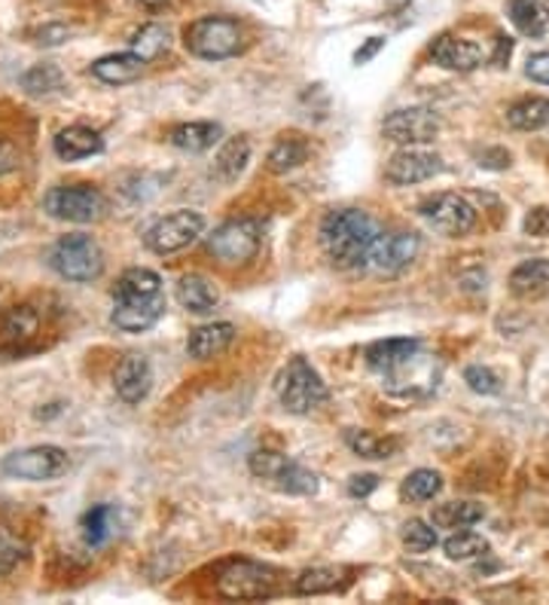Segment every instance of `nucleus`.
<instances>
[{
	"mask_svg": "<svg viewBox=\"0 0 549 605\" xmlns=\"http://www.w3.org/2000/svg\"><path fill=\"white\" fill-rule=\"evenodd\" d=\"M369 371L378 373L385 392L403 401H425L439 389L443 364L418 340H378L366 349Z\"/></svg>",
	"mask_w": 549,
	"mask_h": 605,
	"instance_id": "nucleus-1",
	"label": "nucleus"
},
{
	"mask_svg": "<svg viewBox=\"0 0 549 605\" xmlns=\"http://www.w3.org/2000/svg\"><path fill=\"white\" fill-rule=\"evenodd\" d=\"M376 221L360 209L329 211L321 223V248L336 270H360L376 242Z\"/></svg>",
	"mask_w": 549,
	"mask_h": 605,
	"instance_id": "nucleus-2",
	"label": "nucleus"
},
{
	"mask_svg": "<svg viewBox=\"0 0 549 605\" xmlns=\"http://www.w3.org/2000/svg\"><path fill=\"white\" fill-rule=\"evenodd\" d=\"M183 47L195 59L223 62V59H232L244 50V31L235 19H226V16H202L186 26Z\"/></svg>",
	"mask_w": 549,
	"mask_h": 605,
	"instance_id": "nucleus-3",
	"label": "nucleus"
},
{
	"mask_svg": "<svg viewBox=\"0 0 549 605\" xmlns=\"http://www.w3.org/2000/svg\"><path fill=\"white\" fill-rule=\"evenodd\" d=\"M281 591V572L254 563V559H232L220 568L217 593L232 603H256V599H272Z\"/></svg>",
	"mask_w": 549,
	"mask_h": 605,
	"instance_id": "nucleus-4",
	"label": "nucleus"
},
{
	"mask_svg": "<svg viewBox=\"0 0 549 605\" xmlns=\"http://www.w3.org/2000/svg\"><path fill=\"white\" fill-rule=\"evenodd\" d=\"M49 266L68 282H95L104 272V251L92 235H61L59 242L49 248Z\"/></svg>",
	"mask_w": 549,
	"mask_h": 605,
	"instance_id": "nucleus-5",
	"label": "nucleus"
},
{
	"mask_svg": "<svg viewBox=\"0 0 549 605\" xmlns=\"http://www.w3.org/2000/svg\"><path fill=\"white\" fill-rule=\"evenodd\" d=\"M275 392H278L281 407L287 413H296V416L312 413L321 404H327L329 397L327 383L321 380V373L305 359H291V364L281 371Z\"/></svg>",
	"mask_w": 549,
	"mask_h": 605,
	"instance_id": "nucleus-6",
	"label": "nucleus"
},
{
	"mask_svg": "<svg viewBox=\"0 0 549 605\" xmlns=\"http://www.w3.org/2000/svg\"><path fill=\"white\" fill-rule=\"evenodd\" d=\"M247 468L254 477L272 483L275 490L287 495H315L321 486L315 471L303 468L299 462L281 456L275 450H254L247 458Z\"/></svg>",
	"mask_w": 549,
	"mask_h": 605,
	"instance_id": "nucleus-7",
	"label": "nucleus"
},
{
	"mask_svg": "<svg viewBox=\"0 0 549 605\" xmlns=\"http://www.w3.org/2000/svg\"><path fill=\"white\" fill-rule=\"evenodd\" d=\"M263 248V226L254 218H238V221L220 223L214 233L207 235V251L211 258L226 263V266H244L260 254Z\"/></svg>",
	"mask_w": 549,
	"mask_h": 605,
	"instance_id": "nucleus-8",
	"label": "nucleus"
},
{
	"mask_svg": "<svg viewBox=\"0 0 549 605\" xmlns=\"http://www.w3.org/2000/svg\"><path fill=\"white\" fill-rule=\"evenodd\" d=\"M43 209L55 221L68 223H95L108 211V199L92 184H61L52 186L43 196Z\"/></svg>",
	"mask_w": 549,
	"mask_h": 605,
	"instance_id": "nucleus-9",
	"label": "nucleus"
},
{
	"mask_svg": "<svg viewBox=\"0 0 549 605\" xmlns=\"http://www.w3.org/2000/svg\"><path fill=\"white\" fill-rule=\"evenodd\" d=\"M3 474H10L16 481H31V483H47L55 481L61 474H68L71 468V458L61 446L40 444L10 453V456L0 462Z\"/></svg>",
	"mask_w": 549,
	"mask_h": 605,
	"instance_id": "nucleus-10",
	"label": "nucleus"
},
{
	"mask_svg": "<svg viewBox=\"0 0 549 605\" xmlns=\"http://www.w3.org/2000/svg\"><path fill=\"white\" fill-rule=\"evenodd\" d=\"M205 233V214H199V211L181 209V211H171L165 218H159L144 235V245L153 251V254H177L183 248H190L199 239V235Z\"/></svg>",
	"mask_w": 549,
	"mask_h": 605,
	"instance_id": "nucleus-11",
	"label": "nucleus"
},
{
	"mask_svg": "<svg viewBox=\"0 0 549 605\" xmlns=\"http://www.w3.org/2000/svg\"><path fill=\"white\" fill-rule=\"evenodd\" d=\"M418 211L439 235H449V239L467 235L476 226V209L458 193H437L425 199Z\"/></svg>",
	"mask_w": 549,
	"mask_h": 605,
	"instance_id": "nucleus-12",
	"label": "nucleus"
},
{
	"mask_svg": "<svg viewBox=\"0 0 549 605\" xmlns=\"http://www.w3.org/2000/svg\"><path fill=\"white\" fill-rule=\"evenodd\" d=\"M418 251H421V242L415 233H378L369 248L366 266L376 275H400L403 270L413 266Z\"/></svg>",
	"mask_w": 549,
	"mask_h": 605,
	"instance_id": "nucleus-13",
	"label": "nucleus"
},
{
	"mask_svg": "<svg viewBox=\"0 0 549 605\" xmlns=\"http://www.w3.org/2000/svg\"><path fill=\"white\" fill-rule=\"evenodd\" d=\"M439 132V117L427 108H406V111H394L382 123V135L403 144V148H418L434 141Z\"/></svg>",
	"mask_w": 549,
	"mask_h": 605,
	"instance_id": "nucleus-14",
	"label": "nucleus"
},
{
	"mask_svg": "<svg viewBox=\"0 0 549 605\" xmlns=\"http://www.w3.org/2000/svg\"><path fill=\"white\" fill-rule=\"evenodd\" d=\"M443 172V157L430 153L421 148H403L385 165V178L397 186H413L425 184L430 178H437Z\"/></svg>",
	"mask_w": 549,
	"mask_h": 605,
	"instance_id": "nucleus-15",
	"label": "nucleus"
},
{
	"mask_svg": "<svg viewBox=\"0 0 549 605\" xmlns=\"http://www.w3.org/2000/svg\"><path fill=\"white\" fill-rule=\"evenodd\" d=\"M165 294L153 296H132V300H116L113 306V324L125 334H144L156 327L159 319L165 315Z\"/></svg>",
	"mask_w": 549,
	"mask_h": 605,
	"instance_id": "nucleus-16",
	"label": "nucleus"
},
{
	"mask_svg": "<svg viewBox=\"0 0 549 605\" xmlns=\"http://www.w3.org/2000/svg\"><path fill=\"white\" fill-rule=\"evenodd\" d=\"M430 59H434L439 68H446V71L467 74V71H476V68L482 64L486 52H482V47L474 43V40L455 38V34H443V38L434 40V47H430Z\"/></svg>",
	"mask_w": 549,
	"mask_h": 605,
	"instance_id": "nucleus-17",
	"label": "nucleus"
},
{
	"mask_svg": "<svg viewBox=\"0 0 549 605\" xmlns=\"http://www.w3.org/2000/svg\"><path fill=\"white\" fill-rule=\"evenodd\" d=\"M113 389L125 404H141L153 389V367L144 355H125L113 376Z\"/></svg>",
	"mask_w": 549,
	"mask_h": 605,
	"instance_id": "nucleus-18",
	"label": "nucleus"
},
{
	"mask_svg": "<svg viewBox=\"0 0 549 605\" xmlns=\"http://www.w3.org/2000/svg\"><path fill=\"white\" fill-rule=\"evenodd\" d=\"M40 331V315L34 306H12L0 315V349H10V352H22Z\"/></svg>",
	"mask_w": 549,
	"mask_h": 605,
	"instance_id": "nucleus-19",
	"label": "nucleus"
},
{
	"mask_svg": "<svg viewBox=\"0 0 549 605\" xmlns=\"http://www.w3.org/2000/svg\"><path fill=\"white\" fill-rule=\"evenodd\" d=\"M52 150L55 157L64 162H80L89 157H98L104 150V138L98 135L95 129H85V125H68L61 129L59 135L52 138Z\"/></svg>",
	"mask_w": 549,
	"mask_h": 605,
	"instance_id": "nucleus-20",
	"label": "nucleus"
},
{
	"mask_svg": "<svg viewBox=\"0 0 549 605\" xmlns=\"http://www.w3.org/2000/svg\"><path fill=\"white\" fill-rule=\"evenodd\" d=\"M232 340H235V324L230 322H214V324H202V327H195L190 340H186V352H190V359L195 361H211L223 355L226 349L232 346Z\"/></svg>",
	"mask_w": 549,
	"mask_h": 605,
	"instance_id": "nucleus-21",
	"label": "nucleus"
},
{
	"mask_svg": "<svg viewBox=\"0 0 549 605\" xmlns=\"http://www.w3.org/2000/svg\"><path fill=\"white\" fill-rule=\"evenodd\" d=\"M144 68L146 59H141L138 52H113V56L92 62V77H98L108 87H125L144 74Z\"/></svg>",
	"mask_w": 549,
	"mask_h": 605,
	"instance_id": "nucleus-22",
	"label": "nucleus"
},
{
	"mask_svg": "<svg viewBox=\"0 0 549 605\" xmlns=\"http://www.w3.org/2000/svg\"><path fill=\"white\" fill-rule=\"evenodd\" d=\"M177 303L193 315H207L220 303L217 284L205 279V275H199V272H190L177 282Z\"/></svg>",
	"mask_w": 549,
	"mask_h": 605,
	"instance_id": "nucleus-23",
	"label": "nucleus"
},
{
	"mask_svg": "<svg viewBox=\"0 0 549 605\" xmlns=\"http://www.w3.org/2000/svg\"><path fill=\"white\" fill-rule=\"evenodd\" d=\"M510 291L519 300H540L549 294V260H522L510 272Z\"/></svg>",
	"mask_w": 549,
	"mask_h": 605,
	"instance_id": "nucleus-24",
	"label": "nucleus"
},
{
	"mask_svg": "<svg viewBox=\"0 0 549 605\" xmlns=\"http://www.w3.org/2000/svg\"><path fill=\"white\" fill-rule=\"evenodd\" d=\"M247 162H251V141L247 138H230V141H223V148L217 150V157H214V178L223 181V184H232V181H238L242 172L247 169Z\"/></svg>",
	"mask_w": 549,
	"mask_h": 605,
	"instance_id": "nucleus-25",
	"label": "nucleus"
},
{
	"mask_svg": "<svg viewBox=\"0 0 549 605\" xmlns=\"http://www.w3.org/2000/svg\"><path fill=\"white\" fill-rule=\"evenodd\" d=\"M223 138L220 123H181L171 129L169 141L183 153H205Z\"/></svg>",
	"mask_w": 549,
	"mask_h": 605,
	"instance_id": "nucleus-26",
	"label": "nucleus"
},
{
	"mask_svg": "<svg viewBox=\"0 0 549 605\" xmlns=\"http://www.w3.org/2000/svg\"><path fill=\"white\" fill-rule=\"evenodd\" d=\"M510 19L525 38H543L549 28L547 0H510Z\"/></svg>",
	"mask_w": 549,
	"mask_h": 605,
	"instance_id": "nucleus-27",
	"label": "nucleus"
},
{
	"mask_svg": "<svg viewBox=\"0 0 549 605\" xmlns=\"http://www.w3.org/2000/svg\"><path fill=\"white\" fill-rule=\"evenodd\" d=\"M162 294V279L159 272L146 266H132L125 270L113 284V300H132V296H153Z\"/></svg>",
	"mask_w": 549,
	"mask_h": 605,
	"instance_id": "nucleus-28",
	"label": "nucleus"
},
{
	"mask_svg": "<svg viewBox=\"0 0 549 605\" xmlns=\"http://www.w3.org/2000/svg\"><path fill=\"white\" fill-rule=\"evenodd\" d=\"M482 517H486V507L476 505V502H443V505L434 507L430 523L439 530H467Z\"/></svg>",
	"mask_w": 549,
	"mask_h": 605,
	"instance_id": "nucleus-29",
	"label": "nucleus"
},
{
	"mask_svg": "<svg viewBox=\"0 0 549 605\" xmlns=\"http://www.w3.org/2000/svg\"><path fill=\"white\" fill-rule=\"evenodd\" d=\"M345 568L336 566H317V568H305L303 575L293 578V593L299 596H321V593H333L339 591L345 584Z\"/></svg>",
	"mask_w": 549,
	"mask_h": 605,
	"instance_id": "nucleus-30",
	"label": "nucleus"
},
{
	"mask_svg": "<svg viewBox=\"0 0 549 605\" xmlns=\"http://www.w3.org/2000/svg\"><path fill=\"white\" fill-rule=\"evenodd\" d=\"M507 123L519 132H540L549 125V99H522L507 111Z\"/></svg>",
	"mask_w": 549,
	"mask_h": 605,
	"instance_id": "nucleus-31",
	"label": "nucleus"
},
{
	"mask_svg": "<svg viewBox=\"0 0 549 605\" xmlns=\"http://www.w3.org/2000/svg\"><path fill=\"white\" fill-rule=\"evenodd\" d=\"M305 160H308V144L299 135H291L281 138L278 144L268 150L266 165L272 174H287L293 169H299Z\"/></svg>",
	"mask_w": 549,
	"mask_h": 605,
	"instance_id": "nucleus-32",
	"label": "nucleus"
},
{
	"mask_svg": "<svg viewBox=\"0 0 549 605\" xmlns=\"http://www.w3.org/2000/svg\"><path fill=\"white\" fill-rule=\"evenodd\" d=\"M345 444L352 446L357 456L364 458H390L397 450H400V441L397 437H382V434L373 432H345Z\"/></svg>",
	"mask_w": 549,
	"mask_h": 605,
	"instance_id": "nucleus-33",
	"label": "nucleus"
},
{
	"mask_svg": "<svg viewBox=\"0 0 549 605\" xmlns=\"http://www.w3.org/2000/svg\"><path fill=\"white\" fill-rule=\"evenodd\" d=\"M22 89L34 99H47L64 89V74L59 64H34L28 74L22 77Z\"/></svg>",
	"mask_w": 549,
	"mask_h": 605,
	"instance_id": "nucleus-34",
	"label": "nucleus"
},
{
	"mask_svg": "<svg viewBox=\"0 0 549 605\" xmlns=\"http://www.w3.org/2000/svg\"><path fill=\"white\" fill-rule=\"evenodd\" d=\"M439 490H443V474L430 468H418L403 481L400 493L406 502H430V498H437Z\"/></svg>",
	"mask_w": 549,
	"mask_h": 605,
	"instance_id": "nucleus-35",
	"label": "nucleus"
},
{
	"mask_svg": "<svg viewBox=\"0 0 549 605\" xmlns=\"http://www.w3.org/2000/svg\"><path fill=\"white\" fill-rule=\"evenodd\" d=\"M113 520H116V514H113V507L110 505H95L92 511H85L83 517V538L89 547H101V544L108 542L110 532H113Z\"/></svg>",
	"mask_w": 549,
	"mask_h": 605,
	"instance_id": "nucleus-36",
	"label": "nucleus"
},
{
	"mask_svg": "<svg viewBox=\"0 0 549 605\" xmlns=\"http://www.w3.org/2000/svg\"><path fill=\"white\" fill-rule=\"evenodd\" d=\"M165 50H169V31L162 26H156V22H150V26L141 28L132 40V52H138L146 62L159 59Z\"/></svg>",
	"mask_w": 549,
	"mask_h": 605,
	"instance_id": "nucleus-37",
	"label": "nucleus"
},
{
	"mask_svg": "<svg viewBox=\"0 0 549 605\" xmlns=\"http://www.w3.org/2000/svg\"><path fill=\"white\" fill-rule=\"evenodd\" d=\"M443 551L455 563H464V559H476V556L486 554L488 542L482 535H476V532H455L449 542L443 544Z\"/></svg>",
	"mask_w": 549,
	"mask_h": 605,
	"instance_id": "nucleus-38",
	"label": "nucleus"
},
{
	"mask_svg": "<svg viewBox=\"0 0 549 605\" xmlns=\"http://www.w3.org/2000/svg\"><path fill=\"white\" fill-rule=\"evenodd\" d=\"M437 530L434 523H425V520H409L403 526V544L409 554H427L430 547H437Z\"/></svg>",
	"mask_w": 549,
	"mask_h": 605,
	"instance_id": "nucleus-39",
	"label": "nucleus"
},
{
	"mask_svg": "<svg viewBox=\"0 0 549 605\" xmlns=\"http://www.w3.org/2000/svg\"><path fill=\"white\" fill-rule=\"evenodd\" d=\"M464 383L470 385L476 395H486V397L500 395V389H504L498 373L491 371V367H479V364H474V367H467V371H464Z\"/></svg>",
	"mask_w": 549,
	"mask_h": 605,
	"instance_id": "nucleus-40",
	"label": "nucleus"
},
{
	"mask_svg": "<svg viewBox=\"0 0 549 605\" xmlns=\"http://www.w3.org/2000/svg\"><path fill=\"white\" fill-rule=\"evenodd\" d=\"M24 559V544L12 538L10 532H0V575H10Z\"/></svg>",
	"mask_w": 549,
	"mask_h": 605,
	"instance_id": "nucleus-41",
	"label": "nucleus"
},
{
	"mask_svg": "<svg viewBox=\"0 0 549 605\" xmlns=\"http://www.w3.org/2000/svg\"><path fill=\"white\" fill-rule=\"evenodd\" d=\"M525 74L531 77L535 83H547L549 87V52H535L525 64Z\"/></svg>",
	"mask_w": 549,
	"mask_h": 605,
	"instance_id": "nucleus-42",
	"label": "nucleus"
},
{
	"mask_svg": "<svg viewBox=\"0 0 549 605\" xmlns=\"http://www.w3.org/2000/svg\"><path fill=\"white\" fill-rule=\"evenodd\" d=\"M525 230H528V235H537V239L549 235V209L531 211V214L525 218Z\"/></svg>",
	"mask_w": 549,
	"mask_h": 605,
	"instance_id": "nucleus-43",
	"label": "nucleus"
},
{
	"mask_svg": "<svg viewBox=\"0 0 549 605\" xmlns=\"http://www.w3.org/2000/svg\"><path fill=\"white\" fill-rule=\"evenodd\" d=\"M37 38H40V40H34V43H40V47H59V43H64V40L71 38V28L49 26V28H43V31H40Z\"/></svg>",
	"mask_w": 549,
	"mask_h": 605,
	"instance_id": "nucleus-44",
	"label": "nucleus"
},
{
	"mask_svg": "<svg viewBox=\"0 0 549 605\" xmlns=\"http://www.w3.org/2000/svg\"><path fill=\"white\" fill-rule=\"evenodd\" d=\"M376 486H378L376 474H357V477H352V483H348V493H352L354 498H366Z\"/></svg>",
	"mask_w": 549,
	"mask_h": 605,
	"instance_id": "nucleus-45",
	"label": "nucleus"
},
{
	"mask_svg": "<svg viewBox=\"0 0 549 605\" xmlns=\"http://www.w3.org/2000/svg\"><path fill=\"white\" fill-rule=\"evenodd\" d=\"M19 165V153L7 144V141H0V174L12 172Z\"/></svg>",
	"mask_w": 549,
	"mask_h": 605,
	"instance_id": "nucleus-46",
	"label": "nucleus"
},
{
	"mask_svg": "<svg viewBox=\"0 0 549 605\" xmlns=\"http://www.w3.org/2000/svg\"><path fill=\"white\" fill-rule=\"evenodd\" d=\"M382 47H385V38H369V43H366L364 50L354 52V62L366 64V62H369V59H373V56H376L378 50H382Z\"/></svg>",
	"mask_w": 549,
	"mask_h": 605,
	"instance_id": "nucleus-47",
	"label": "nucleus"
},
{
	"mask_svg": "<svg viewBox=\"0 0 549 605\" xmlns=\"http://www.w3.org/2000/svg\"><path fill=\"white\" fill-rule=\"evenodd\" d=\"M510 50H512L510 38H498V56H495L491 62L504 64V59H510Z\"/></svg>",
	"mask_w": 549,
	"mask_h": 605,
	"instance_id": "nucleus-48",
	"label": "nucleus"
},
{
	"mask_svg": "<svg viewBox=\"0 0 549 605\" xmlns=\"http://www.w3.org/2000/svg\"><path fill=\"white\" fill-rule=\"evenodd\" d=\"M138 3H141V7H150V10H153V7H162L165 0H138Z\"/></svg>",
	"mask_w": 549,
	"mask_h": 605,
	"instance_id": "nucleus-49",
	"label": "nucleus"
}]
</instances>
